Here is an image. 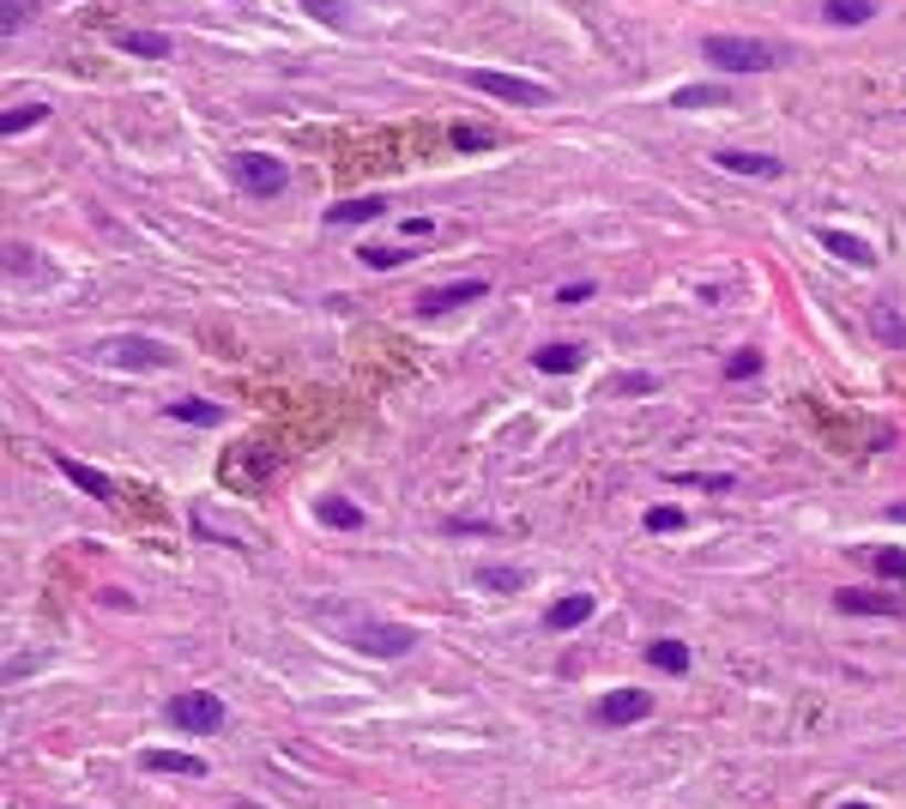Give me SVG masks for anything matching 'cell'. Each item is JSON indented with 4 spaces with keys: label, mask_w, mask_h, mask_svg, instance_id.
<instances>
[{
    "label": "cell",
    "mask_w": 906,
    "mask_h": 809,
    "mask_svg": "<svg viewBox=\"0 0 906 809\" xmlns=\"http://www.w3.org/2000/svg\"><path fill=\"white\" fill-rule=\"evenodd\" d=\"M646 659H653V671H665V677L689 671V647H683V640H653V647H646Z\"/></svg>",
    "instance_id": "17"
},
{
    "label": "cell",
    "mask_w": 906,
    "mask_h": 809,
    "mask_svg": "<svg viewBox=\"0 0 906 809\" xmlns=\"http://www.w3.org/2000/svg\"><path fill=\"white\" fill-rule=\"evenodd\" d=\"M176 731H193V737H212V731H224V701L218 695H176L170 707H164Z\"/></svg>",
    "instance_id": "5"
},
{
    "label": "cell",
    "mask_w": 906,
    "mask_h": 809,
    "mask_svg": "<svg viewBox=\"0 0 906 809\" xmlns=\"http://www.w3.org/2000/svg\"><path fill=\"white\" fill-rule=\"evenodd\" d=\"M230 182L254 200H272V194H284L291 170H284V158H272V151H236V158H230Z\"/></svg>",
    "instance_id": "2"
},
{
    "label": "cell",
    "mask_w": 906,
    "mask_h": 809,
    "mask_svg": "<svg viewBox=\"0 0 906 809\" xmlns=\"http://www.w3.org/2000/svg\"><path fill=\"white\" fill-rule=\"evenodd\" d=\"M702 55H707V67H731V73L780 67V49H773V43H756V36H707Z\"/></svg>",
    "instance_id": "1"
},
{
    "label": "cell",
    "mask_w": 906,
    "mask_h": 809,
    "mask_svg": "<svg viewBox=\"0 0 906 809\" xmlns=\"http://www.w3.org/2000/svg\"><path fill=\"white\" fill-rule=\"evenodd\" d=\"M381 212H387V200L369 194V200H339L327 217H333V224H369V217H381Z\"/></svg>",
    "instance_id": "18"
},
{
    "label": "cell",
    "mask_w": 906,
    "mask_h": 809,
    "mask_svg": "<svg viewBox=\"0 0 906 809\" xmlns=\"http://www.w3.org/2000/svg\"><path fill=\"white\" fill-rule=\"evenodd\" d=\"M477 297H489L484 278H453V285L423 290V297H418V315H447V308H465V302H477Z\"/></svg>",
    "instance_id": "7"
},
{
    "label": "cell",
    "mask_w": 906,
    "mask_h": 809,
    "mask_svg": "<svg viewBox=\"0 0 906 809\" xmlns=\"http://www.w3.org/2000/svg\"><path fill=\"white\" fill-rule=\"evenodd\" d=\"M351 647L369 652V659H405V652L418 647V628H405V622H362V628H351Z\"/></svg>",
    "instance_id": "4"
},
{
    "label": "cell",
    "mask_w": 906,
    "mask_h": 809,
    "mask_svg": "<svg viewBox=\"0 0 906 809\" xmlns=\"http://www.w3.org/2000/svg\"><path fill=\"white\" fill-rule=\"evenodd\" d=\"M840 809H876V803H840Z\"/></svg>",
    "instance_id": "34"
},
{
    "label": "cell",
    "mask_w": 906,
    "mask_h": 809,
    "mask_svg": "<svg viewBox=\"0 0 906 809\" xmlns=\"http://www.w3.org/2000/svg\"><path fill=\"white\" fill-rule=\"evenodd\" d=\"M477 581H484L489 593H520V586H526V574H520V568H484Z\"/></svg>",
    "instance_id": "24"
},
{
    "label": "cell",
    "mask_w": 906,
    "mask_h": 809,
    "mask_svg": "<svg viewBox=\"0 0 906 809\" xmlns=\"http://www.w3.org/2000/svg\"><path fill=\"white\" fill-rule=\"evenodd\" d=\"M55 466H61V478H67V483H80V490L91 496V502H115V483L103 478V471L80 466V459H73V454H55Z\"/></svg>",
    "instance_id": "9"
},
{
    "label": "cell",
    "mask_w": 906,
    "mask_h": 809,
    "mask_svg": "<svg viewBox=\"0 0 906 809\" xmlns=\"http://www.w3.org/2000/svg\"><path fill=\"white\" fill-rule=\"evenodd\" d=\"M43 115H49L43 103H12V109L0 115V134H24V127H36Z\"/></svg>",
    "instance_id": "22"
},
{
    "label": "cell",
    "mask_w": 906,
    "mask_h": 809,
    "mask_svg": "<svg viewBox=\"0 0 906 809\" xmlns=\"http://www.w3.org/2000/svg\"><path fill=\"white\" fill-rule=\"evenodd\" d=\"M453 146H489V134H484V127H460V134H453Z\"/></svg>",
    "instance_id": "32"
},
{
    "label": "cell",
    "mask_w": 906,
    "mask_h": 809,
    "mask_svg": "<svg viewBox=\"0 0 906 809\" xmlns=\"http://www.w3.org/2000/svg\"><path fill=\"white\" fill-rule=\"evenodd\" d=\"M756 369H761L756 351H731V363H725V381H749Z\"/></svg>",
    "instance_id": "28"
},
{
    "label": "cell",
    "mask_w": 906,
    "mask_h": 809,
    "mask_svg": "<svg viewBox=\"0 0 906 809\" xmlns=\"http://www.w3.org/2000/svg\"><path fill=\"white\" fill-rule=\"evenodd\" d=\"M671 103H677V109H719V103H731V92H725V85H683Z\"/></svg>",
    "instance_id": "19"
},
{
    "label": "cell",
    "mask_w": 906,
    "mask_h": 809,
    "mask_svg": "<svg viewBox=\"0 0 906 809\" xmlns=\"http://www.w3.org/2000/svg\"><path fill=\"white\" fill-rule=\"evenodd\" d=\"M115 49L146 55V61H164V55H170V36H158V31H115Z\"/></svg>",
    "instance_id": "16"
},
{
    "label": "cell",
    "mask_w": 906,
    "mask_h": 809,
    "mask_svg": "<svg viewBox=\"0 0 906 809\" xmlns=\"http://www.w3.org/2000/svg\"><path fill=\"white\" fill-rule=\"evenodd\" d=\"M719 170H731V175H780L786 163L780 158H761V151H719Z\"/></svg>",
    "instance_id": "14"
},
{
    "label": "cell",
    "mask_w": 906,
    "mask_h": 809,
    "mask_svg": "<svg viewBox=\"0 0 906 809\" xmlns=\"http://www.w3.org/2000/svg\"><path fill=\"white\" fill-rule=\"evenodd\" d=\"M170 417L200 423V429H206V423H218V405H212V400H176V405H170Z\"/></svg>",
    "instance_id": "23"
},
{
    "label": "cell",
    "mask_w": 906,
    "mask_h": 809,
    "mask_svg": "<svg viewBox=\"0 0 906 809\" xmlns=\"http://www.w3.org/2000/svg\"><path fill=\"white\" fill-rule=\"evenodd\" d=\"M876 12V0H822V19L834 24H864Z\"/></svg>",
    "instance_id": "21"
},
{
    "label": "cell",
    "mask_w": 906,
    "mask_h": 809,
    "mask_svg": "<svg viewBox=\"0 0 906 809\" xmlns=\"http://www.w3.org/2000/svg\"><path fill=\"white\" fill-rule=\"evenodd\" d=\"M0 12H7V19H0V31H19V24H24V12H31V0H0Z\"/></svg>",
    "instance_id": "30"
},
{
    "label": "cell",
    "mask_w": 906,
    "mask_h": 809,
    "mask_svg": "<svg viewBox=\"0 0 906 809\" xmlns=\"http://www.w3.org/2000/svg\"><path fill=\"white\" fill-rule=\"evenodd\" d=\"M315 513H320V525H333V532H357V525H362V508L345 502V496H320Z\"/></svg>",
    "instance_id": "15"
},
{
    "label": "cell",
    "mask_w": 906,
    "mask_h": 809,
    "mask_svg": "<svg viewBox=\"0 0 906 809\" xmlns=\"http://www.w3.org/2000/svg\"><path fill=\"white\" fill-rule=\"evenodd\" d=\"M303 12H315V19H327V24H351V7H345V0H303Z\"/></svg>",
    "instance_id": "26"
},
{
    "label": "cell",
    "mask_w": 906,
    "mask_h": 809,
    "mask_svg": "<svg viewBox=\"0 0 906 809\" xmlns=\"http://www.w3.org/2000/svg\"><path fill=\"white\" fill-rule=\"evenodd\" d=\"M97 356H103V363H115V369H164V363H176V351L164 339H103Z\"/></svg>",
    "instance_id": "6"
},
{
    "label": "cell",
    "mask_w": 906,
    "mask_h": 809,
    "mask_svg": "<svg viewBox=\"0 0 906 809\" xmlns=\"http://www.w3.org/2000/svg\"><path fill=\"white\" fill-rule=\"evenodd\" d=\"M646 713H653V695H641V689H617L599 701V725H641Z\"/></svg>",
    "instance_id": "8"
},
{
    "label": "cell",
    "mask_w": 906,
    "mask_h": 809,
    "mask_svg": "<svg viewBox=\"0 0 906 809\" xmlns=\"http://www.w3.org/2000/svg\"><path fill=\"white\" fill-rule=\"evenodd\" d=\"M834 605L846 616H900V598H883V593H834Z\"/></svg>",
    "instance_id": "12"
},
{
    "label": "cell",
    "mask_w": 906,
    "mask_h": 809,
    "mask_svg": "<svg viewBox=\"0 0 906 809\" xmlns=\"http://www.w3.org/2000/svg\"><path fill=\"white\" fill-rule=\"evenodd\" d=\"M683 525V508H653L646 513V532H677Z\"/></svg>",
    "instance_id": "29"
},
{
    "label": "cell",
    "mask_w": 906,
    "mask_h": 809,
    "mask_svg": "<svg viewBox=\"0 0 906 809\" xmlns=\"http://www.w3.org/2000/svg\"><path fill=\"white\" fill-rule=\"evenodd\" d=\"M617 387H623V393H653V381H646V375H623Z\"/></svg>",
    "instance_id": "33"
},
{
    "label": "cell",
    "mask_w": 906,
    "mask_h": 809,
    "mask_svg": "<svg viewBox=\"0 0 906 809\" xmlns=\"http://www.w3.org/2000/svg\"><path fill=\"white\" fill-rule=\"evenodd\" d=\"M592 610H599V598H592V593H568L562 605H550V610H544V628H556V635H568V628H580V622H587Z\"/></svg>",
    "instance_id": "10"
},
{
    "label": "cell",
    "mask_w": 906,
    "mask_h": 809,
    "mask_svg": "<svg viewBox=\"0 0 906 809\" xmlns=\"http://www.w3.org/2000/svg\"><path fill=\"white\" fill-rule=\"evenodd\" d=\"M465 79L477 85V92H489V97H502V103H520V109H544L550 103V85H538V79H520V73H496V67H472Z\"/></svg>",
    "instance_id": "3"
},
{
    "label": "cell",
    "mask_w": 906,
    "mask_h": 809,
    "mask_svg": "<svg viewBox=\"0 0 906 809\" xmlns=\"http://www.w3.org/2000/svg\"><path fill=\"white\" fill-rule=\"evenodd\" d=\"M146 767H151V774H181V779H206V762H200V755H181V749H146Z\"/></svg>",
    "instance_id": "13"
},
{
    "label": "cell",
    "mask_w": 906,
    "mask_h": 809,
    "mask_svg": "<svg viewBox=\"0 0 906 809\" xmlns=\"http://www.w3.org/2000/svg\"><path fill=\"white\" fill-rule=\"evenodd\" d=\"M683 483H689V490H731V478H725V471H714V478H702V471H683Z\"/></svg>",
    "instance_id": "31"
},
{
    "label": "cell",
    "mask_w": 906,
    "mask_h": 809,
    "mask_svg": "<svg viewBox=\"0 0 906 809\" xmlns=\"http://www.w3.org/2000/svg\"><path fill=\"white\" fill-rule=\"evenodd\" d=\"M876 574H883V581H906V550H876Z\"/></svg>",
    "instance_id": "27"
},
{
    "label": "cell",
    "mask_w": 906,
    "mask_h": 809,
    "mask_svg": "<svg viewBox=\"0 0 906 809\" xmlns=\"http://www.w3.org/2000/svg\"><path fill=\"white\" fill-rule=\"evenodd\" d=\"M533 363L544 369V375H568V369L580 363V344H538Z\"/></svg>",
    "instance_id": "20"
},
{
    "label": "cell",
    "mask_w": 906,
    "mask_h": 809,
    "mask_svg": "<svg viewBox=\"0 0 906 809\" xmlns=\"http://www.w3.org/2000/svg\"><path fill=\"white\" fill-rule=\"evenodd\" d=\"M822 236V248L828 254H840V260H852V266H876V248L864 236H852V230H815Z\"/></svg>",
    "instance_id": "11"
},
{
    "label": "cell",
    "mask_w": 906,
    "mask_h": 809,
    "mask_svg": "<svg viewBox=\"0 0 906 809\" xmlns=\"http://www.w3.org/2000/svg\"><path fill=\"white\" fill-rule=\"evenodd\" d=\"M362 266L369 273H393V266H405V248H362Z\"/></svg>",
    "instance_id": "25"
}]
</instances>
